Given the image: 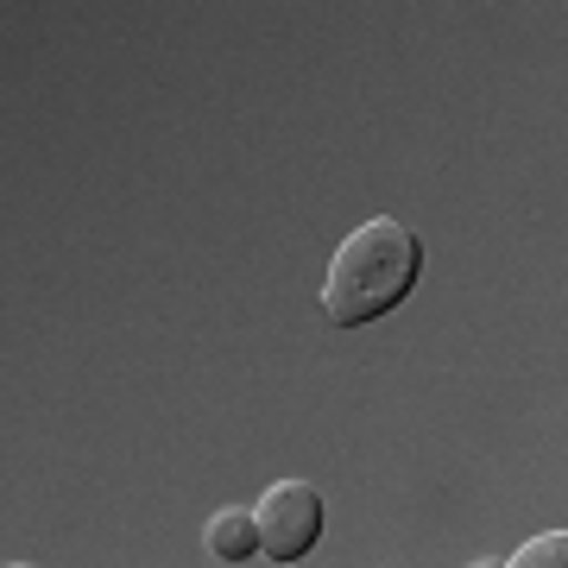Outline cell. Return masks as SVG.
<instances>
[{"label":"cell","instance_id":"1","mask_svg":"<svg viewBox=\"0 0 568 568\" xmlns=\"http://www.w3.org/2000/svg\"><path fill=\"white\" fill-rule=\"evenodd\" d=\"M417 272H424V241L410 234L405 222L392 215H373L335 246L323 278V316L335 328H366L379 323L386 310H398L417 291Z\"/></svg>","mask_w":568,"mask_h":568},{"label":"cell","instance_id":"2","mask_svg":"<svg viewBox=\"0 0 568 568\" xmlns=\"http://www.w3.org/2000/svg\"><path fill=\"white\" fill-rule=\"evenodd\" d=\"M253 518H260L265 562H304L316 537H323V493L310 480H278V487H265Z\"/></svg>","mask_w":568,"mask_h":568},{"label":"cell","instance_id":"3","mask_svg":"<svg viewBox=\"0 0 568 568\" xmlns=\"http://www.w3.org/2000/svg\"><path fill=\"white\" fill-rule=\"evenodd\" d=\"M203 549L215 556V562H253V556H265L260 549V518L253 511H215L203 530Z\"/></svg>","mask_w":568,"mask_h":568},{"label":"cell","instance_id":"4","mask_svg":"<svg viewBox=\"0 0 568 568\" xmlns=\"http://www.w3.org/2000/svg\"><path fill=\"white\" fill-rule=\"evenodd\" d=\"M506 568H568V530H544L506 556Z\"/></svg>","mask_w":568,"mask_h":568}]
</instances>
